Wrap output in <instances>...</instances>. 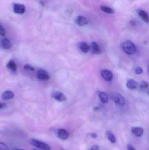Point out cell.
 <instances>
[{
    "label": "cell",
    "mask_w": 149,
    "mask_h": 150,
    "mask_svg": "<svg viewBox=\"0 0 149 150\" xmlns=\"http://www.w3.org/2000/svg\"><path fill=\"white\" fill-rule=\"evenodd\" d=\"M7 106V105L5 103H0V109H2L4 108Z\"/></svg>",
    "instance_id": "cell-28"
},
{
    "label": "cell",
    "mask_w": 149,
    "mask_h": 150,
    "mask_svg": "<svg viewBox=\"0 0 149 150\" xmlns=\"http://www.w3.org/2000/svg\"><path fill=\"white\" fill-rule=\"evenodd\" d=\"M99 98L100 100L102 103H107L108 101V98L106 93L103 92H100L99 93Z\"/></svg>",
    "instance_id": "cell-17"
},
{
    "label": "cell",
    "mask_w": 149,
    "mask_h": 150,
    "mask_svg": "<svg viewBox=\"0 0 149 150\" xmlns=\"http://www.w3.org/2000/svg\"><path fill=\"white\" fill-rule=\"evenodd\" d=\"M33 150H36V149H33Z\"/></svg>",
    "instance_id": "cell-33"
},
{
    "label": "cell",
    "mask_w": 149,
    "mask_h": 150,
    "mask_svg": "<svg viewBox=\"0 0 149 150\" xmlns=\"http://www.w3.org/2000/svg\"><path fill=\"white\" fill-rule=\"evenodd\" d=\"M64 150V149H62V150Z\"/></svg>",
    "instance_id": "cell-32"
},
{
    "label": "cell",
    "mask_w": 149,
    "mask_h": 150,
    "mask_svg": "<svg viewBox=\"0 0 149 150\" xmlns=\"http://www.w3.org/2000/svg\"><path fill=\"white\" fill-rule=\"evenodd\" d=\"M122 48L124 52L129 55H133L137 51L135 45L132 41L129 40H126L122 43Z\"/></svg>",
    "instance_id": "cell-1"
},
{
    "label": "cell",
    "mask_w": 149,
    "mask_h": 150,
    "mask_svg": "<svg viewBox=\"0 0 149 150\" xmlns=\"http://www.w3.org/2000/svg\"><path fill=\"white\" fill-rule=\"evenodd\" d=\"M12 150H24L23 149H17V148H14V149H12Z\"/></svg>",
    "instance_id": "cell-30"
},
{
    "label": "cell",
    "mask_w": 149,
    "mask_h": 150,
    "mask_svg": "<svg viewBox=\"0 0 149 150\" xmlns=\"http://www.w3.org/2000/svg\"><path fill=\"white\" fill-rule=\"evenodd\" d=\"M127 86L129 89L134 90L137 87V82L133 79H129L127 83Z\"/></svg>",
    "instance_id": "cell-16"
},
{
    "label": "cell",
    "mask_w": 149,
    "mask_h": 150,
    "mask_svg": "<svg viewBox=\"0 0 149 150\" xmlns=\"http://www.w3.org/2000/svg\"><path fill=\"white\" fill-rule=\"evenodd\" d=\"M143 69L140 67H137L135 69V73L137 75L141 74L143 73Z\"/></svg>",
    "instance_id": "cell-22"
},
{
    "label": "cell",
    "mask_w": 149,
    "mask_h": 150,
    "mask_svg": "<svg viewBox=\"0 0 149 150\" xmlns=\"http://www.w3.org/2000/svg\"><path fill=\"white\" fill-rule=\"evenodd\" d=\"M52 96L56 100L60 102L65 101L66 100L65 95L60 92H55L52 94Z\"/></svg>",
    "instance_id": "cell-9"
},
{
    "label": "cell",
    "mask_w": 149,
    "mask_h": 150,
    "mask_svg": "<svg viewBox=\"0 0 149 150\" xmlns=\"http://www.w3.org/2000/svg\"><path fill=\"white\" fill-rule=\"evenodd\" d=\"M106 136L108 140L112 143L116 142V138L113 132L111 131H107L106 132Z\"/></svg>",
    "instance_id": "cell-19"
},
{
    "label": "cell",
    "mask_w": 149,
    "mask_h": 150,
    "mask_svg": "<svg viewBox=\"0 0 149 150\" xmlns=\"http://www.w3.org/2000/svg\"><path fill=\"white\" fill-rule=\"evenodd\" d=\"M14 97V94L11 91H6L3 93L2 98L5 100L11 99Z\"/></svg>",
    "instance_id": "cell-12"
},
{
    "label": "cell",
    "mask_w": 149,
    "mask_h": 150,
    "mask_svg": "<svg viewBox=\"0 0 149 150\" xmlns=\"http://www.w3.org/2000/svg\"><path fill=\"white\" fill-rule=\"evenodd\" d=\"M13 11L17 14H24L26 11V8L24 4L19 3H14L13 5Z\"/></svg>",
    "instance_id": "cell-4"
},
{
    "label": "cell",
    "mask_w": 149,
    "mask_h": 150,
    "mask_svg": "<svg viewBox=\"0 0 149 150\" xmlns=\"http://www.w3.org/2000/svg\"><path fill=\"white\" fill-rule=\"evenodd\" d=\"M101 75L106 81H112L113 78V75L112 72L107 69H104L101 71Z\"/></svg>",
    "instance_id": "cell-7"
},
{
    "label": "cell",
    "mask_w": 149,
    "mask_h": 150,
    "mask_svg": "<svg viewBox=\"0 0 149 150\" xmlns=\"http://www.w3.org/2000/svg\"><path fill=\"white\" fill-rule=\"evenodd\" d=\"M0 150H9V149L5 144L1 142H0Z\"/></svg>",
    "instance_id": "cell-23"
},
{
    "label": "cell",
    "mask_w": 149,
    "mask_h": 150,
    "mask_svg": "<svg viewBox=\"0 0 149 150\" xmlns=\"http://www.w3.org/2000/svg\"><path fill=\"white\" fill-rule=\"evenodd\" d=\"M149 83L146 81H142L140 84V88L141 89H145L148 87Z\"/></svg>",
    "instance_id": "cell-21"
},
{
    "label": "cell",
    "mask_w": 149,
    "mask_h": 150,
    "mask_svg": "<svg viewBox=\"0 0 149 150\" xmlns=\"http://www.w3.org/2000/svg\"><path fill=\"white\" fill-rule=\"evenodd\" d=\"M8 69H10L13 72H15L17 71V66L15 62L13 60L11 59L9 61L7 65Z\"/></svg>",
    "instance_id": "cell-18"
},
{
    "label": "cell",
    "mask_w": 149,
    "mask_h": 150,
    "mask_svg": "<svg viewBox=\"0 0 149 150\" xmlns=\"http://www.w3.org/2000/svg\"><path fill=\"white\" fill-rule=\"evenodd\" d=\"M127 148L128 150H136L134 148L133 145H131V144H128L127 146Z\"/></svg>",
    "instance_id": "cell-27"
},
{
    "label": "cell",
    "mask_w": 149,
    "mask_h": 150,
    "mask_svg": "<svg viewBox=\"0 0 149 150\" xmlns=\"http://www.w3.org/2000/svg\"><path fill=\"white\" fill-rule=\"evenodd\" d=\"M113 100L115 104L119 106H123L125 105V100L124 97L120 93H116L113 96Z\"/></svg>",
    "instance_id": "cell-5"
},
{
    "label": "cell",
    "mask_w": 149,
    "mask_h": 150,
    "mask_svg": "<svg viewBox=\"0 0 149 150\" xmlns=\"http://www.w3.org/2000/svg\"><path fill=\"white\" fill-rule=\"evenodd\" d=\"M90 136H91V137L94 138V139H95V138H97V134L95 133H92Z\"/></svg>",
    "instance_id": "cell-29"
},
{
    "label": "cell",
    "mask_w": 149,
    "mask_h": 150,
    "mask_svg": "<svg viewBox=\"0 0 149 150\" xmlns=\"http://www.w3.org/2000/svg\"><path fill=\"white\" fill-rule=\"evenodd\" d=\"M89 150H100L99 147L97 145H93Z\"/></svg>",
    "instance_id": "cell-26"
},
{
    "label": "cell",
    "mask_w": 149,
    "mask_h": 150,
    "mask_svg": "<svg viewBox=\"0 0 149 150\" xmlns=\"http://www.w3.org/2000/svg\"><path fill=\"white\" fill-rule=\"evenodd\" d=\"M137 13L140 16H141L146 23H148L149 18L148 13L143 10L139 9L137 10Z\"/></svg>",
    "instance_id": "cell-13"
},
{
    "label": "cell",
    "mask_w": 149,
    "mask_h": 150,
    "mask_svg": "<svg viewBox=\"0 0 149 150\" xmlns=\"http://www.w3.org/2000/svg\"><path fill=\"white\" fill-rule=\"evenodd\" d=\"M31 145L38 149L43 150H50V147L47 144L38 141L35 139H32L31 140Z\"/></svg>",
    "instance_id": "cell-2"
},
{
    "label": "cell",
    "mask_w": 149,
    "mask_h": 150,
    "mask_svg": "<svg viewBox=\"0 0 149 150\" xmlns=\"http://www.w3.org/2000/svg\"><path fill=\"white\" fill-rule=\"evenodd\" d=\"M5 33H6V32H5V29L1 25L0 26V34L1 36H4Z\"/></svg>",
    "instance_id": "cell-25"
},
{
    "label": "cell",
    "mask_w": 149,
    "mask_h": 150,
    "mask_svg": "<svg viewBox=\"0 0 149 150\" xmlns=\"http://www.w3.org/2000/svg\"><path fill=\"white\" fill-rule=\"evenodd\" d=\"M91 52L94 54H99L101 52L100 48L97 43L92 42L91 45Z\"/></svg>",
    "instance_id": "cell-10"
},
{
    "label": "cell",
    "mask_w": 149,
    "mask_h": 150,
    "mask_svg": "<svg viewBox=\"0 0 149 150\" xmlns=\"http://www.w3.org/2000/svg\"><path fill=\"white\" fill-rule=\"evenodd\" d=\"M24 68L26 69V70H30V71H34L35 70L34 67H33L31 66V65H28V64L24 66Z\"/></svg>",
    "instance_id": "cell-24"
},
{
    "label": "cell",
    "mask_w": 149,
    "mask_h": 150,
    "mask_svg": "<svg viewBox=\"0 0 149 150\" xmlns=\"http://www.w3.org/2000/svg\"></svg>",
    "instance_id": "cell-34"
},
{
    "label": "cell",
    "mask_w": 149,
    "mask_h": 150,
    "mask_svg": "<svg viewBox=\"0 0 149 150\" xmlns=\"http://www.w3.org/2000/svg\"><path fill=\"white\" fill-rule=\"evenodd\" d=\"M57 137L60 140L65 141L69 137V134L67 131L64 129H59L56 131Z\"/></svg>",
    "instance_id": "cell-3"
},
{
    "label": "cell",
    "mask_w": 149,
    "mask_h": 150,
    "mask_svg": "<svg viewBox=\"0 0 149 150\" xmlns=\"http://www.w3.org/2000/svg\"><path fill=\"white\" fill-rule=\"evenodd\" d=\"M1 45L4 49H8L11 48L12 47V44L10 41L9 40L8 38H4L1 40Z\"/></svg>",
    "instance_id": "cell-15"
},
{
    "label": "cell",
    "mask_w": 149,
    "mask_h": 150,
    "mask_svg": "<svg viewBox=\"0 0 149 150\" xmlns=\"http://www.w3.org/2000/svg\"><path fill=\"white\" fill-rule=\"evenodd\" d=\"M78 46L80 50L85 53L88 52L90 49L89 46L85 42H80L78 45Z\"/></svg>",
    "instance_id": "cell-11"
},
{
    "label": "cell",
    "mask_w": 149,
    "mask_h": 150,
    "mask_svg": "<svg viewBox=\"0 0 149 150\" xmlns=\"http://www.w3.org/2000/svg\"><path fill=\"white\" fill-rule=\"evenodd\" d=\"M148 94H149V92L148 93Z\"/></svg>",
    "instance_id": "cell-35"
},
{
    "label": "cell",
    "mask_w": 149,
    "mask_h": 150,
    "mask_svg": "<svg viewBox=\"0 0 149 150\" xmlns=\"http://www.w3.org/2000/svg\"><path fill=\"white\" fill-rule=\"evenodd\" d=\"M75 22L76 24L80 26H84L88 24V22L85 17L78 16L75 18Z\"/></svg>",
    "instance_id": "cell-8"
},
{
    "label": "cell",
    "mask_w": 149,
    "mask_h": 150,
    "mask_svg": "<svg viewBox=\"0 0 149 150\" xmlns=\"http://www.w3.org/2000/svg\"><path fill=\"white\" fill-rule=\"evenodd\" d=\"M100 8L101 10L104 12H106V13L110 14H113L114 13L113 10L111 8H109V7L105 6H101Z\"/></svg>",
    "instance_id": "cell-20"
},
{
    "label": "cell",
    "mask_w": 149,
    "mask_h": 150,
    "mask_svg": "<svg viewBox=\"0 0 149 150\" xmlns=\"http://www.w3.org/2000/svg\"><path fill=\"white\" fill-rule=\"evenodd\" d=\"M36 76L38 79L43 81L49 80L50 79V76L47 72L43 69H38L37 72Z\"/></svg>",
    "instance_id": "cell-6"
},
{
    "label": "cell",
    "mask_w": 149,
    "mask_h": 150,
    "mask_svg": "<svg viewBox=\"0 0 149 150\" xmlns=\"http://www.w3.org/2000/svg\"><path fill=\"white\" fill-rule=\"evenodd\" d=\"M131 25H134V26L135 25V23L133 21H131Z\"/></svg>",
    "instance_id": "cell-31"
},
{
    "label": "cell",
    "mask_w": 149,
    "mask_h": 150,
    "mask_svg": "<svg viewBox=\"0 0 149 150\" xmlns=\"http://www.w3.org/2000/svg\"><path fill=\"white\" fill-rule=\"evenodd\" d=\"M131 131L134 135L136 136L140 137L142 135L143 133V129L141 127H132L131 129Z\"/></svg>",
    "instance_id": "cell-14"
}]
</instances>
